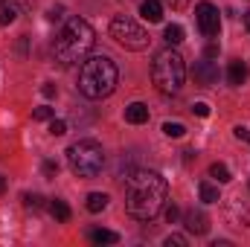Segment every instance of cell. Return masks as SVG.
Returning a JSON list of instances; mask_svg holds the SVG:
<instances>
[{"label": "cell", "instance_id": "6da1fadb", "mask_svg": "<svg viewBox=\"0 0 250 247\" xmlns=\"http://www.w3.org/2000/svg\"><path fill=\"white\" fill-rule=\"evenodd\" d=\"M169 186L160 172L137 169L125 178V209L137 221H151L166 204Z\"/></svg>", "mask_w": 250, "mask_h": 247}, {"label": "cell", "instance_id": "7a4b0ae2", "mask_svg": "<svg viewBox=\"0 0 250 247\" xmlns=\"http://www.w3.org/2000/svg\"><path fill=\"white\" fill-rule=\"evenodd\" d=\"M93 41H96L93 26H90L84 18H70V21L64 23V29H62V35H59V41H56V47H53L56 62L62 64V67L76 64L79 59H84V56L90 53Z\"/></svg>", "mask_w": 250, "mask_h": 247}, {"label": "cell", "instance_id": "3957f363", "mask_svg": "<svg viewBox=\"0 0 250 247\" xmlns=\"http://www.w3.org/2000/svg\"><path fill=\"white\" fill-rule=\"evenodd\" d=\"M117 82H120V70H117V64L111 62L108 56H93L79 70V90L87 99L111 96L117 90Z\"/></svg>", "mask_w": 250, "mask_h": 247}, {"label": "cell", "instance_id": "277c9868", "mask_svg": "<svg viewBox=\"0 0 250 247\" xmlns=\"http://www.w3.org/2000/svg\"><path fill=\"white\" fill-rule=\"evenodd\" d=\"M184 79H187V64L181 59V53H175V50L157 53V59L151 64V82L160 93L175 96L184 87Z\"/></svg>", "mask_w": 250, "mask_h": 247}, {"label": "cell", "instance_id": "5b68a950", "mask_svg": "<svg viewBox=\"0 0 250 247\" xmlns=\"http://www.w3.org/2000/svg\"><path fill=\"white\" fill-rule=\"evenodd\" d=\"M67 163L76 178H96L105 166V151L96 140H79L67 148Z\"/></svg>", "mask_w": 250, "mask_h": 247}, {"label": "cell", "instance_id": "8992f818", "mask_svg": "<svg viewBox=\"0 0 250 247\" xmlns=\"http://www.w3.org/2000/svg\"><path fill=\"white\" fill-rule=\"evenodd\" d=\"M111 38L125 47V50H131V53H143L146 47H148V32L134 21V18H128V15H117L114 21H111Z\"/></svg>", "mask_w": 250, "mask_h": 247}, {"label": "cell", "instance_id": "52a82bcc", "mask_svg": "<svg viewBox=\"0 0 250 247\" xmlns=\"http://www.w3.org/2000/svg\"><path fill=\"white\" fill-rule=\"evenodd\" d=\"M195 18H198V29L207 35V38H215L221 32V18H218V9L212 3H198L195 6Z\"/></svg>", "mask_w": 250, "mask_h": 247}, {"label": "cell", "instance_id": "ba28073f", "mask_svg": "<svg viewBox=\"0 0 250 247\" xmlns=\"http://www.w3.org/2000/svg\"><path fill=\"white\" fill-rule=\"evenodd\" d=\"M218 64L215 62H195L192 64V79H195V84H201V87H212V84H218Z\"/></svg>", "mask_w": 250, "mask_h": 247}, {"label": "cell", "instance_id": "9c48e42d", "mask_svg": "<svg viewBox=\"0 0 250 247\" xmlns=\"http://www.w3.org/2000/svg\"><path fill=\"white\" fill-rule=\"evenodd\" d=\"M184 224H187V230L189 233H195V236H204L207 230H209V221H207V215L198 209H192V212H187V218H184Z\"/></svg>", "mask_w": 250, "mask_h": 247}, {"label": "cell", "instance_id": "30bf717a", "mask_svg": "<svg viewBox=\"0 0 250 247\" xmlns=\"http://www.w3.org/2000/svg\"><path fill=\"white\" fill-rule=\"evenodd\" d=\"M140 15H143L148 23H160V21H163V3H160V0H143V3H140Z\"/></svg>", "mask_w": 250, "mask_h": 247}, {"label": "cell", "instance_id": "8fae6325", "mask_svg": "<svg viewBox=\"0 0 250 247\" xmlns=\"http://www.w3.org/2000/svg\"><path fill=\"white\" fill-rule=\"evenodd\" d=\"M125 120L131 125H143L148 123V108L143 105V102H131L128 108H125Z\"/></svg>", "mask_w": 250, "mask_h": 247}, {"label": "cell", "instance_id": "7c38bea8", "mask_svg": "<svg viewBox=\"0 0 250 247\" xmlns=\"http://www.w3.org/2000/svg\"><path fill=\"white\" fill-rule=\"evenodd\" d=\"M245 79H248V64L245 62H233L230 64V70H227V82H230L233 87H239V84H245Z\"/></svg>", "mask_w": 250, "mask_h": 247}, {"label": "cell", "instance_id": "4fadbf2b", "mask_svg": "<svg viewBox=\"0 0 250 247\" xmlns=\"http://www.w3.org/2000/svg\"><path fill=\"white\" fill-rule=\"evenodd\" d=\"M87 236H90V242H93V245H117V242H120V236H117L114 230H99V227H96V230H90Z\"/></svg>", "mask_w": 250, "mask_h": 247}, {"label": "cell", "instance_id": "5bb4252c", "mask_svg": "<svg viewBox=\"0 0 250 247\" xmlns=\"http://www.w3.org/2000/svg\"><path fill=\"white\" fill-rule=\"evenodd\" d=\"M84 206H87V212H102L108 206V195L105 192H90L87 201H84Z\"/></svg>", "mask_w": 250, "mask_h": 247}, {"label": "cell", "instance_id": "9a60e30c", "mask_svg": "<svg viewBox=\"0 0 250 247\" xmlns=\"http://www.w3.org/2000/svg\"><path fill=\"white\" fill-rule=\"evenodd\" d=\"M50 212H53V218H56V221H62V224H67V221H70V215H73V212H70V206L64 204L62 198H56V201L50 204Z\"/></svg>", "mask_w": 250, "mask_h": 247}, {"label": "cell", "instance_id": "2e32d148", "mask_svg": "<svg viewBox=\"0 0 250 247\" xmlns=\"http://www.w3.org/2000/svg\"><path fill=\"white\" fill-rule=\"evenodd\" d=\"M163 38H166V44H172V47L181 44V41H184V26H181V23H169V26L163 29Z\"/></svg>", "mask_w": 250, "mask_h": 247}, {"label": "cell", "instance_id": "e0dca14e", "mask_svg": "<svg viewBox=\"0 0 250 247\" xmlns=\"http://www.w3.org/2000/svg\"><path fill=\"white\" fill-rule=\"evenodd\" d=\"M15 18H18V6L15 3H3V9H0V26L15 23Z\"/></svg>", "mask_w": 250, "mask_h": 247}, {"label": "cell", "instance_id": "ac0fdd59", "mask_svg": "<svg viewBox=\"0 0 250 247\" xmlns=\"http://www.w3.org/2000/svg\"><path fill=\"white\" fill-rule=\"evenodd\" d=\"M209 178H215L218 184H227V181H230V169H227L224 163H212V166H209Z\"/></svg>", "mask_w": 250, "mask_h": 247}, {"label": "cell", "instance_id": "d6986e66", "mask_svg": "<svg viewBox=\"0 0 250 247\" xmlns=\"http://www.w3.org/2000/svg\"><path fill=\"white\" fill-rule=\"evenodd\" d=\"M198 192H201V201H204V204H215V201H221V198H218V189H215L212 184H201Z\"/></svg>", "mask_w": 250, "mask_h": 247}, {"label": "cell", "instance_id": "ffe728a7", "mask_svg": "<svg viewBox=\"0 0 250 247\" xmlns=\"http://www.w3.org/2000/svg\"><path fill=\"white\" fill-rule=\"evenodd\" d=\"M163 134H166V137H172V140H178V137H184V134H187V125H184V123H163Z\"/></svg>", "mask_w": 250, "mask_h": 247}, {"label": "cell", "instance_id": "44dd1931", "mask_svg": "<svg viewBox=\"0 0 250 247\" xmlns=\"http://www.w3.org/2000/svg\"><path fill=\"white\" fill-rule=\"evenodd\" d=\"M32 120H35V123H47V120H53V108H47V105L35 108V111H32Z\"/></svg>", "mask_w": 250, "mask_h": 247}, {"label": "cell", "instance_id": "7402d4cb", "mask_svg": "<svg viewBox=\"0 0 250 247\" xmlns=\"http://www.w3.org/2000/svg\"><path fill=\"white\" fill-rule=\"evenodd\" d=\"M50 134H53V137H64V134H67V123L53 117V120H50Z\"/></svg>", "mask_w": 250, "mask_h": 247}, {"label": "cell", "instance_id": "603a6c76", "mask_svg": "<svg viewBox=\"0 0 250 247\" xmlns=\"http://www.w3.org/2000/svg\"><path fill=\"white\" fill-rule=\"evenodd\" d=\"M166 247H187V236H178V233L166 236Z\"/></svg>", "mask_w": 250, "mask_h": 247}, {"label": "cell", "instance_id": "cb8c5ba5", "mask_svg": "<svg viewBox=\"0 0 250 247\" xmlns=\"http://www.w3.org/2000/svg\"><path fill=\"white\" fill-rule=\"evenodd\" d=\"M26 209H41V195H23Z\"/></svg>", "mask_w": 250, "mask_h": 247}, {"label": "cell", "instance_id": "d4e9b609", "mask_svg": "<svg viewBox=\"0 0 250 247\" xmlns=\"http://www.w3.org/2000/svg\"><path fill=\"white\" fill-rule=\"evenodd\" d=\"M192 114H198V117H209V105H207V102H195V105H192Z\"/></svg>", "mask_w": 250, "mask_h": 247}, {"label": "cell", "instance_id": "484cf974", "mask_svg": "<svg viewBox=\"0 0 250 247\" xmlns=\"http://www.w3.org/2000/svg\"><path fill=\"white\" fill-rule=\"evenodd\" d=\"M44 175H47V178H56V175H59V163L47 160V163H44Z\"/></svg>", "mask_w": 250, "mask_h": 247}, {"label": "cell", "instance_id": "4316f807", "mask_svg": "<svg viewBox=\"0 0 250 247\" xmlns=\"http://www.w3.org/2000/svg\"><path fill=\"white\" fill-rule=\"evenodd\" d=\"M178 215H181V209H178V206L172 204V206L166 209V221H169V224H175V221H178Z\"/></svg>", "mask_w": 250, "mask_h": 247}, {"label": "cell", "instance_id": "83f0119b", "mask_svg": "<svg viewBox=\"0 0 250 247\" xmlns=\"http://www.w3.org/2000/svg\"><path fill=\"white\" fill-rule=\"evenodd\" d=\"M233 134H236V140H245V143H250V128H242V125H239Z\"/></svg>", "mask_w": 250, "mask_h": 247}, {"label": "cell", "instance_id": "f1b7e54d", "mask_svg": "<svg viewBox=\"0 0 250 247\" xmlns=\"http://www.w3.org/2000/svg\"><path fill=\"white\" fill-rule=\"evenodd\" d=\"M41 93H44L47 99H53V96H56V84H53V82H47V84L41 87Z\"/></svg>", "mask_w": 250, "mask_h": 247}, {"label": "cell", "instance_id": "f546056e", "mask_svg": "<svg viewBox=\"0 0 250 247\" xmlns=\"http://www.w3.org/2000/svg\"><path fill=\"white\" fill-rule=\"evenodd\" d=\"M215 56H218V47H215V44H209V47H207V59H215Z\"/></svg>", "mask_w": 250, "mask_h": 247}, {"label": "cell", "instance_id": "4dcf8cb0", "mask_svg": "<svg viewBox=\"0 0 250 247\" xmlns=\"http://www.w3.org/2000/svg\"><path fill=\"white\" fill-rule=\"evenodd\" d=\"M169 3H172V9H184L189 0H169Z\"/></svg>", "mask_w": 250, "mask_h": 247}, {"label": "cell", "instance_id": "1f68e13d", "mask_svg": "<svg viewBox=\"0 0 250 247\" xmlns=\"http://www.w3.org/2000/svg\"><path fill=\"white\" fill-rule=\"evenodd\" d=\"M62 18V9H50V21H59Z\"/></svg>", "mask_w": 250, "mask_h": 247}, {"label": "cell", "instance_id": "d6a6232c", "mask_svg": "<svg viewBox=\"0 0 250 247\" xmlns=\"http://www.w3.org/2000/svg\"><path fill=\"white\" fill-rule=\"evenodd\" d=\"M3 192H6V181H3V178H0V195H3Z\"/></svg>", "mask_w": 250, "mask_h": 247}, {"label": "cell", "instance_id": "836d02e7", "mask_svg": "<svg viewBox=\"0 0 250 247\" xmlns=\"http://www.w3.org/2000/svg\"><path fill=\"white\" fill-rule=\"evenodd\" d=\"M3 3H6V0H0V6H3Z\"/></svg>", "mask_w": 250, "mask_h": 247}, {"label": "cell", "instance_id": "e575fe53", "mask_svg": "<svg viewBox=\"0 0 250 247\" xmlns=\"http://www.w3.org/2000/svg\"><path fill=\"white\" fill-rule=\"evenodd\" d=\"M248 29H250V21H248Z\"/></svg>", "mask_w": 250, "mask_h": 247}]
</instances>
